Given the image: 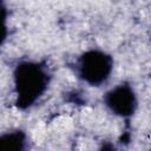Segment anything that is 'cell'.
Listing matches in <instances>:
<instances>
[{
	"instance_id": "6da1fadb",
	"label": "cell",
	"mask_w": 151,
	"mask_h": 151,
	"mask_svg": "<svg viewBox=\"0 0 151 151\" xmlns=\"http://www.w3.org/2000/svg\"><path fill=\"white\" fill-rule=\"evenodd\" d=\"M50 74L45 66L37 61H22L14 71L17 105L27 109L34 105L46 92Z\"/></svg>"
},
{
	"instance_id": "3957f363",
	"label": "cell",
	"mask_w": 151,
	"mask_h": 151,
	"mask_svg": "<svg viewBox=\"0 0 151 151\" xmlns=\"http://www.w3.org/2000/svg\"><path fill=\"white\" fill-rule=\"evenodd\" d=\"M104 103L109 110L120 117L133 114L137 107V98L133 88L126 84H119L111 88L104 97Z\"/></svg>"
},
{
	"instance_id": "277c9868",
	"label": "cell",
	"mask_w": 151,
	"mask_h": 151,
	"mask_svg": "<svg viewBox=\"0 0 151 151\" xmlns=\"http://www.w3.org/2000/svg\"><path fill=\"white\" fill-rule=\"evenodd\" d=\"M25 143V136L21 132H8L0 134V149L13 150V149H22Z\"/></svg>"
},
{
	"instance_id": "7a4b0ae2",
	"label": "cell",
	"mask_w": 151,
	"mask_h": 151,
	"mask_svg": "<svg viewBox=\"0 0 151 151\" xmlns=\"http://www.w3.org/2000/svg\"><path fill=\"white\" fill-rule=\"evenodd\" d=\"M113 70V59L100 50H88L76 61V73L91 86H100L107 81Z\"/></svg>"
},
{
	"instance_id": "5b68a950",
	"label": "cell",
	"mask_w": 151,
	"mask_h": 151,
	"mask_svg": "<svg viewBox=\"0 0 151 151\" xmlns=\"http://www.w3.org/2000/svg\"><path fill=\"white\" fill-rule=\"evenodd\" d=\"M7 32H8V29H7V9H6L2 0H0V46L6 40Z\"/></svg>"
}]
</instances>
